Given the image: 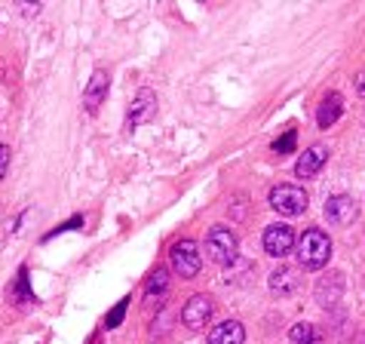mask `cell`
Here are the masks:
<instances>
[{"label":"cell","instance_id":"20","mask_svg":"<svg viewBox=\"0 0 365 344\" xmlns=\"http://www.w3.org/2000/svg\"><path fill=\"white\" fill-rule=\"evenodd\" d=\"M80 225H83V218H80V216H74V218H71V221H68V225H62V228H56V231H49V234H46V240H49V237H56V234H62V231H71V228H80Z\"/></svg>","mask_w":365,"mask_h":344},{"label":"cell","instance_id":"14","mask_svg":"<svg viewBox=\"0 0 365 344\" xmlns=\"http://www.w3.org/2000/svg\"><path fill=\"white\" fill-rule=\"evenodd\" d=\"M289 338L292 344H322V332L310 323H298V326L289 329Z\"/></svg>","mask_w":365,"mask_h":344},{"label":"cell","instance_id":"3","mask_svg":"<svg viewBox=\"0 0 365 344\" xmlns=\"http://www.w3.org/2000/svg\"><path fill=\"white\" fill-rule=\"evenodd\" d=\"M169 265L175 274H181L185 280H194L202 268V256H200V246L194 240H178L175 246L169 249Z\"/></svg>","mask_w":365,"mask_h":344},{"label":"cell","instance_id":"8","mask_svg":"<svg viewBox=\"0 0 365 344\" xmlns=\"http://www.w3.org/2000/svg\"><path fill=\"white\" fill-rule=\"evenodd\" d=\"M356 212H359V206L350 194H334L326 200V218L331 225H350V221L356 218Z\"/></svg>","mask_w":365,"mask_h":344},{"label":"cell","instance_id":"12","mask_svg":"<svg viewBox=\"0 0 365 344\" xmlns=\"http://www.w3.org/2000/svg\"><path fill=\"white\" fill-rule=\"evenodd\" d=\"M246 341V329L240 320H225L209 332V344H242Z\"/></svg>","mask_w":365,"mask_h":344},{"label":"cell","instance_id":"21","mask_svg":"<svg viewBox=\"0 0 365 344\" xmlns=\"http://www.w3.org/2000/svg\"><path fill=\"white\" fill-rule=\"evenodd\" d=\"M356 93H359V96L365 98V71H362V74L356 77Z\"/></svg>","mask_w":365,"mask_h":344},{"label":"cell","instance_id":"18","mask_svg":"<svg viewBox=\"0 0 365 344\" xmlns=\"http://www.w3.org/2000/svg\"><path fill=\"white\" fill-rule=\"evenodd\" d=\"M126 308H129V298L117 301V308H114V310H110L108 317H105V326H108V329H117L120 323H123V317H126Z\"/></svg>","mask_w":365,"mask_h":344},{"label":"cell","instance_id":"17","mask_svg":"<svg viewBox=\"0 0 365 344\" xmlns=\"http://www.w3.org/2000/svg\"><path fill=\"white\" fill-rule=\"evenodd\" d=\"M295 141H298V133L289 129L286 136H279L277 141H273V151H277V154H292V151H295Z\"/></svg>","mask_w":365,"mask_h":344},{"label":"cell","instance_id":"1","mask_svg":"<svg viewBox=\"0 0 365 344\" xmlns=\"http://www.w3.org/2000/svg\"><path fill=\"white\" fill-rule=\"evenodd\" d=\"M295 252H298V265L304 270H319V268H326L331 258V240L326 237V231L307 228L301 234Z\"/></svg>","mask_w":365,"mask_h":344},{"label":"cell","instance_id":"11","mask_svg":"<svg viewBox=\"0 0 365 344\" xmlns=\"http://www.w3.org/2000/svg\"><path fill=\"white\" fill-rule=\"evenodd\" d=\"M326 160H329V148H326V145H310V148H304V154L298 157L295 176H301V178L317 176V172L326 166Z\"/></svg>","mask_w":365,"mask_h":344},{"label":"cell","instance_id":"6","mask_svg":"<svg viewBox=\"0 0 365 344\" xmlns=\"http://www.w3.org/2000/svg\"><path fill=\"white\" fill-rule=\"evenodd\" d=\"M154 117H157V93H154V89H138V96L133 98V105H129V114H126L129 129L145 126Z\"/></svg>","mask_w":365,"mask_h":344},{"label":"cell","instance_id":"4","mask_svg":"<svg viewBox=\"0 0 365 344\" xmlns=\"http://www.w3.org/2000/svg\"><path fill=\"white\" fill-rule=\"evenodd\" d=\"M307 191L298 185H277L270 191V206L279 212V216H301L307 209Z\"/></svg>","mask_w":365,"mask_h":344},{"label":"cell","instance_id":"15","mask_svg":"<svg viewBox=\"0 0 365 344\" xmlns=\"http://www.w3.org/2000/svg\"><path fill=\"white\" fill-rule=\"evenodd\" d=\"M341 286H344V277L341 274H334V280H331V286H329V280H322L319 286H317V295H319V305H334L338 301V295H341Z\"/></svg>","mask_w":365,"mask_h":344},{"label":"cell","instance_id":"13","mask_svg":"<svg viewBox=\"0 0 365 344\" xmlns=\"http://www.w3.org/2000/svg\"><path fill=\"white\" fill-rule=\"evenodd\" d=\"M341 114H344V98H341V93H329L326 98H322L319 111H317V123H319V129L334 126V123L341 120Z\"/></svg>","mask_w":365,"mask_h":344},{"label":"cell","instance_id":"16","mask_svg":"<svg viewBox=\"0 0 365 344\" xmlns=\"http://www.w3.org/2000/svg\"><path fill=\"white\" fill-rule=\"evenodd\" d=\"M166 289H169V274L163 268H157L154 274L148 277V283H145V292L150 298H160V295H166Z\"/></svg>","mask_w":365,"mask_h":344},{"label":"cell","instance_id":"5","mask_svg":"<svg viewBox=\"0 0 365 344\" xmlns=\"http://www.w3.org/2000/svg\"><path fill=\"white\" fill-rule=\"evenodd\" d=\"M261 246L270 258H286L292 249H295V234H292L289 225H270L261 237Z\"/></svg>","mask_w":365,"mask_h":344},{"label":"cell","instance_id":"7","mask_svg":"<svg viewBox=\"0 0 365 344\" xmlns=\"http://www.w3.org/2000/svg\"><path fill=\"white\" fill-rule=\"evenodd\" d=\"M212 310H215V308H212V301L206 295H190L187 305L181 308V323H185L187 329L197 332V329H202L212 320Z\"/></svg>","mask_w":365,"mask_h":344},{"label":"cell","instance_id":"10","mask_svg":"<svg viewBox=\"0 0 365 344\" xmlns=\"http://www.w3.org/2000/svg\"><path fill=\"white\" fill-rule=\"evenodd\" d=\"M267 286L273 295H292V292H298V286H301V274L289 265H279L277 270H270Z\"/></svg>","mask_w":365,"mask_h":344},{"label":"cell","instance_id":"2","mask_svg":"<svg viewBox=\"0 0 365 344\" xmlns=\"http://www.w3.org/2000/svg\"><path fill=\"white\" fill-rule=\"evenodd\" d=\"M237 252H240V237L233 234L227 225H215L206 237V256L215 261V265H230L237 261Z\"/></svg>","mask_w":365,"mask_h":344},{"label":"cell","instance_id":"9","mask_svg":"<svg viewBox=\"0 0 365 344\" xmlns=\"http://www.w3.org/2000/svg\"><path fill=\"white\" fill-rule=\"evenodd\" d=\"M108 89H110L108 71H96L93 80H89L86 89H83V111L86 114H96V111L101 108V102L108 98Z\"/></svg>","mask_w":365,"mask_h":344},{"label":"cell","instance_id":"19","mask_svg":"<svg viewBox=\"0 0 365 344\" xmlns=\"http://www.w3.org/2000/svg\"><path fill=\"white\" fill-rule=\"evenodd\" d=\"M9 160H13V151H9V145H0V178L9 172Z\"/></svg>","mask_w":365,"mask_h":344}]
</instances>
